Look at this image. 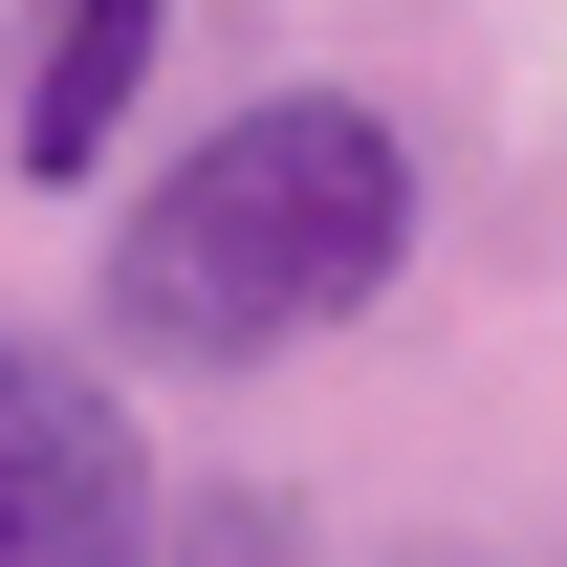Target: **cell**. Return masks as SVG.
Instances as JSON below:
<instances>
[{
    "instance_id": "6da1fadb",
    "label": "cell",
    "mask_w": 567,
    "mask_h": 567,
    "mask_svg": "<svg viewBox=\"0 0 567 567\" xmlns=\"http://www.w3.org/2000/svg\"><path fill=\"white\" fill-rule=\"evenodd\" d=\"M393 262H415V153L371 132L350 87H284V110L197 132L132 197L110 328H132L153 371H262V350H306V328H350Z\"/></svg>"
},
{
    "instance_id": "7a4b0ae2",
    "label": "cell",
    "mask_w": 567,
    "mask_h": 567,
    "mask_svg": "<svg viewBox=\"0 0 567 567\" xmlns=\"http://www.w3.org/2000/svg\"><path fill=\"white\" fill-rule=\"evenodd\" d=\"M153 546V481H132V415L22 371L0 393V567H132Z\"/></svg>"
},
{
    "instance_id": "3957f363",
    "label": "cell",
    "mask_w": 567,
    "mask_h": 567,
    "mask_svg": "<svg viewBox=\"0 0 567 567\" xmlns=\"http://www.w3.org/2000/svg\"><path fill=\"white\" fill-rule=\"evenodd\" d=\"M153 22H175V0H66V22H44L22 175H110V132H132V87H153Z\"/></svg>"
},
{
    "instance_id": "277c9868",
    "label": "cell",
    "mask_w": 567,
    "mask_h": 567,
    "mask_svg": "<svg viewBox=\"0 0 567 567\" xmlns=\"http://www.w3.org/2000/svg\"><path fill=\"white\" fill-rule=\"evenodd\" d=\"M175 567H306V524H284V502H197V524H175Z\"/></svg>"
},
{
    "instance_id": "5b68a950",
    "label": "cell",
    "mask_w": 567,
    "mask_h": 567,
    "mask_svg": "<svg viewBox=\"0 0 567 567\" xmlns=\"http://www.w3.org/2000/svg\"><path fill=\"white\" fill-rule=\"evenodd\" d=\"M0 393H22V350H0Z\"/></svg>"
}]
</instances>
